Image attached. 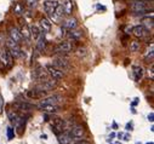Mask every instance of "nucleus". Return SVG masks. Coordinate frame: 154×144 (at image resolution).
<instances>
[{
  "instance_id": "nucleus-1",
  "label": "nucleus",
  "mask_w": 154,
  "mask_h": 144,
  "mask_svg": "<svg viewBox=\"0 0 154 144\" xmlns=\"http://www.w3.org/2000/svg\"><path fill=\"white\" fill-rule=\"evenodd\" d=\"M5 45H6V49L9 50V52L11 53L12 57H19L21 56V46H19L18 43H16L15 40H12L11 38H8L5 41Z\"/></svg>"
},
{
  "instance_id": "nucleus-2",
  "label": "nucleus",
  "mask_w": 154,
  "mask_h": 144,
  "mask_svg": "<svg viewBox=\"0 0 154 144\" xmlns=\"http://www.w3.org/2000/svg\"><path fill=\"white\" fill-rule=\"evenodd\" d=\"M68 128L67 127V122L62 119H53L52 120V123H51V130L53 132H55V134H61L63 131H66V130Z\"/></svg>"
},
{
  "instance_id": "nucleus-3",
  "label": "nucleus",
  "mask_w": 154,
  "mask_h": 144,
  "mask_svg": "<svg viewBox=\"0 0 154 144\" xmlns=\"http://www.w3.org/2000/svg\"><path fill=\"white\" fill-rule=\"evenodd\" d=\"M130 8L136 13H144L146 11H148V4H147V0H136V1H132Z\"/></svg>"
},
{
  "instance_id": "nucleus-4",
  "label": "nucleus",
  "mask_w": 154,
  "mask_h": 144,
  "mask_svg": "<svg viewBox=\"0 0 154 144\" xmlns=\"http://www.w3.org/2000/svg\"><path fill=\"white\" fill-rule=\"evenodd\" d=\"M72 51V44L69 41H61V43H58L55 47V52L58 53V54H67Z\"/></svg>"
},
{
  "instance_id": "nucleus-5",
  "label": "nucleus",
  "mask_w": 154,
  "mask_h": 144,
  "mask_svg": "<svg viewBox=\"0 0 154 144\" xmlns=\"http://www.w3.org/2000/svg\"><path fill=\"white\" fill-rule=\"evenodd\" d=\"M46 72H48V74L50 75V76L52 79H55V80H59V79H62L64 76V73L62 70H59L58 68H56L55 65H52V64H49V65H46Z\"/></svg>"
},
{
  "instance_id": "nucleus-6",
  "label": "nucleus",
  "mask_w": 154,
  "mask_h": 144,
  "mask_svg": "<svg viewBox=\"0 0 154 144\" xmlns=\"http://www.w3.org/2000/svg\"><path fill=\"white\" fill-rule=\"evenodd\" d=\"M0 61L3 62L5 68H8V69L12 67V64H13V57L11 56V53L9 52L8 49H5V50H3L1 52H0Z\"/></svg>"
},
{
  "instance_id": "nucleus-7",
  "label": "nucleus",
  "mask_w": 154,
  "mask_h": 144,
  "mask_svg": "<svg viewBox=\"0 0 154 144\" xmlns=\"http://www.w3.org/2000/svg\"><path fill=\"white\" fill-rule=\"evenodd\" d=\"M58 141L61 144H73L78 139L72 136L69 130H66V131H63L61 134H58Z\"/></svg>"
},
{
  "instance_id": "nucleus-8",
  "label": "nucleus",
  "mask_w": 154,
  "mask_h": 144,
  "mask_svg": "<svg viewBox=\"0 0 154 144\" xmlns=\"http://www.w3.org/2000/svg\"><path fill=\"white\" fill-rule=\"evenodd\" d=\"M52 65H55L56 68H58V69L62 70L63 73L67 72L70 68V64H69L68 59L64 58V57H58V58H56L55 61H53V64Z\"/></svg>"
},
{
  "instance_id": "nucleus-9",
  "label": "nucleus",
  "mask_w": 154,
  "mask_h": 144,
  "mask_svg": "<svg viewBox=\"0 0 154 144\" xmlns=\"http://www.w3.org/2000/svg\"><path fill=\"white\" fill-rule=\"evenodd\" d=\"M33 78L35 80H39V81H43V80H46L49 78V74L46 72V69H44L43 67H37L34 70H33Z\"/></svg>"
},
{
  "instance_id": "nucleus-10",
  "label": "nucleus",
  "mask_w": 154,
  "mask_h": 144,
  "mask_svg": "<svg viewBox=\"0 0 154 144\" xmlns=\"http://www.w3.org/2000/svg\"><path fill=\"white\" fill-rule=\"evenodd\" d=\"M69 131L72 133V136L77 139H81L83 137L85 136V128L81 125H74L73 127L69 128Z\"/></svg>"
},
{
  "instance_id": "nucleus-11",
  "label": "nucleus",
  "mask_w": 154,
  "mask_h": 144,
  "mask_svg": "<svg viewBox=\"0 0 154 144\" xmlns=\"http://www.w3.org/2000/svg\"><path fill=\"white\" fill-rule=\"evenodd\" d=\"M62 96L59 94H53V96H50V97H46L44 98L39 104H51V105H58L59 102H62Z\"/></svg>"
},
{
  "instance_id": "nucleus-12",
  "label": "nucleus",
  "mask_w": 154,
  "mask_h": 144,
  "mask_svg": "<svg viewBox=\"0 0 154 144\" xmlns=\"http://www.w3.org/2000/svg\"><path fill=\"white\" fill-rule=\"evenodd\" d=\"M9 38H11L12 40H15L16 43H18V44H21L22 40H23L21 33H19V29H17L16 27H10V29H9Z\"/></svg>"
},
{
  "instance_id": "nucleus-13",
  "label": "nucleus",
  "mask_w": 154,
  "mask_h": 144,
  "mask_svg": "<svg viewBox=\"0 0 154 144\" xmlns=\"http://www.w3.org/2000/svg\"><path fill=\"white\" fill-rule=\"evenodd\" d=\"M57 1L56 0H45V3H44V10L45 12H48V15H52L53 12H55V9H56V6H57Z\"/></svg>"
},
{
  "instance_id": "nucleus-14",
  "label": "nucleus",
  "mask_w": 154,
  "mask_h": 144,
  "mask_svg": "<svg viewBox=\"0 0 154 144\" xmlns=\"http://www.w3.org/2000/svg\"><path fill=\"white\" fill-rule=\"evenodd\" d=\"M131 30H132V33H133V35L137 37V38H139V39L146 38L147 33H148V30H147L142 24H141V25H136V27H133V28H132Z\"/></svg>"
},
{
  "instance_id": "nucleus-15",
  "label": "nucleus",
  "mask_w": 154,
  "mask_h": 144,
  "mask_svg": "<svg viewBox=\"0 0 154 144\" xmlns=\"http://www.w3.org/2000/svg\"><path fill=\"white\" fill-rule=\"evenodd\" d=\"M63 28H66L67 30H72V29H75L78 27V21L73 17H69L63 21V24H62Z\"/></svg>"
},
{
  "instance_id": "nucleus-16",
  "label": "nucleus",
  "mask_w": 154,
  "mask_h": 144,
  "mask_svg": "<svg viewBox=\"0 0 154 144\" xmlns=\"http://www.w3.org/2000/svg\"><path fill=\"white\" fill-rule=\"evenodd\" d=\"M12 107L16 109H21V110H30V109H34L35 105L30 104V103H27V102H15V103H12Z\"/></svg>"
},
{
  "instance_id": "nucleus-17",
  "label": "nucleus",
  "mask_w": 154,
  "mask_h": 144,
  "mask_svg": "<svg viewBox=\"0 0 154 144\" xmlns=\"http://www.w3.org/2000/svg\"><path fill=\"white\" fill-rule=\"evenodd\" d=\"M67 37H68L70 40H74V41H77V40H79V39H81V37H83V30L81 29H72V30H69L68 33H67Z\"/></svg>"
},
{
  "instance_id": "nucleus-18",
  "label": "nucleus",
  "mask_w": 154,
  "mask_h": 144,
  "mask_svg": "<svg viewBox=\"0 0 154 144\" xmlns=\"http://www.w3.org/2000/svg\"><path fill=\"white\" fill-rule=\"evenodd\" d=\"M45 47H46V38H45V34L41 33L40 37L38 38V40H37V50L39 52H41V51L45 50Z\"/></svg>"
},
{
  "instance_id": "nucleus-19",
  "label": "nucleus",
  "mask_w": 154,
  "mask_h": 144,
  "mask_svg": "<svg viewBox=\"0 0 154 144\" xmlns=\"http://www.w3.org/2000/svg\"><path fill=\"white\" fill-rule=\"evenodd\" d=\"M40 29L43 30L44 34L49 33L51 30V22H50V19H48V18H41V19H40Z\"/></svg>"
},
{
  "instance_id": "nucleus-20",
  "label": "nucleus",
  "mask_w": 154,
  "mask_h": 144,
  "mask_svg": "<svg viewBox=\"0 0 154 144\" xmlns=\"http://www.w3.org/2000/svg\"><path fill=\"white\" fill-rule=\"evenodd\" d=\"M38 108L45 113H56L58 110V105H51V104H38Z\"/></svg>"
},
{
  "instance_id": "nucleus-21",
  "label": "nucleus",
  "mask_w": 154,
  "mask_h": 144,
  "mask_svg": "<svg viewBox=\"0 0 154 144\" xmlns=\"http://www.w3.org/2000/svg\"><path fill=\"white\" fill-rule=\"evenodd\" d=\"M45 94H46V92L40 91V90H38V88H33V90H29L28 92H27V96H28L29 98H40Z\"/></svg>"
},
{
  "instance_id": "nucleus-22",
  "label": "nucleus",
  "mask_w": 154,
  "mask_h": 144,
  "mask_svg": "<svg viewBox=\"0 0 154 144\" xmlns=\"http://www.w3.org/2000/svg\"><path fill=\"white\" fill-rule=\"evenodd\" d=\"M19 33H21V35H22L23 39H26V40H29L30 39V29L28 28V25H27V24H23L21 27Z\"/></svg>"
},
{
  "instance_id": "nucleus-23",
  "label": "nucleus",
  "mask_w": 154,
  "mask_h": 144,
  "mask_svg": "<svg viewBox=\"0 0 154 144\" xmlns=\"http://www.w3.org/2000/svg\"><path fill=\"white\" fill-rule=\"evenodd\" d=\"M62 6H63V10H64L66 15H70V13L73 12V0H66Z\"/></svg>"
},
{
  "instance_id": "nucleus-24",
  "label": "nucleus",
  "mask_w": 154,
  "mask_h": 144,
  "mask_svg": "<svg viewBox=\"0 0 154 144\" xmlns=\"http://www.w3.org/2000/svg\"><path fill=\"white\" fill-rule=\"evenodd\" d=\"M142 25L147 30H149V29L152 30V29H153V25H154V23H153V17L151 16V18H149V17L144 18V19L142 21Z\"/></svg>"
},
{
  "instance_id": "nucleus-25",
  "label": "nucleus",
  "mask_w": 154,
  "mask_h": 144,
  "mask_svg": "<svg viewBox=\"0 0 154 144\" xmlns=\"http://www.w3.org/2000/svg\"><path fill=\"white\" fill-rule=\"evenodd\" d=\"M40 34H41V32H40V29L38 28L37 25H33L30 28V38H33L34 41L38 40V38L40 37Z\"/></svg>"
},
{
  "instance_id": "nucleus-26",
  "label": "nucleus",
  "mask_w": 154,
  "mask_h": 144,
  "mask_svg": "<svg viewBox=\"0 0 154 144\" xmlns=\"http://www.w3.org/2000/svg\"><path fill=\"white\" fill-rule=\"evenodd\" d=\"M8 116H9V119H10V121L12 123H16L18 121V119H19V115L15 110H10V109L8 110Z\"/></svg>"
},
{
  "instance_id": "nucleus-27",
  "label": "nucleus",
  "mask_w": 154,
  "mask_h": 144,
  "mask_svg": "<svg viewBox=\"0 0 154 144\" xmlns=\"http://www.w3.org/2000/svg\"><path fill=\"white\" fill-rule=\"evenodd\" d=\"M133 75H135V79L136 81H139L142 79V75H143V70L141 67H133Z\"/></svg>"
},
{
  "instance_id": "nucleus-28",
  "label": "nucleus",
  "mask_w": 154,
  "mask_h": 144,
  "mask_svg": "<svg viewBox=\"0 0 154 144\" xmlns=\"http://www.w3.org/2000/svg\"><path fill=\"white\" fill-rule=\"evenodd\" d=\"M55 16L59 19V18H62L66 13H64V10H63V6L62 5H59V4H57V6H56V9H55Z\"/></svg>"
},
{
  "instance_id": "nucleus-29",
  "label": "nucleus",
  "mask_w": 154,
  "mask_h": 144,
  "mask_svg": "<svg viewBox=\"0 0 154 144\" xmlns=\"http://www.w3.org/2000/svg\"><path fill=\"white\" fill-rule=\"evenodd\" d=\"M138 50H139V41H137V40L131 41V43H130V51L136 52Z\"/></svg>"
},
{
  "instance_id": "nucleus-30",
  "label": "nucleus",
  "mask_w": 154,
  "mask_h": 144,
  "mask_svg": "<svg viewBox=\"0 0 154 144\" xmlns=\"http://www.w3.org/2000/svg\"><path fill=\"white\" fill-rule=\"evenodd\" d=\"M13 12H15V15H17V16H22L23 15V6L19 3H16V6H15Z\"/></svg>"
},
{
  "instance_id": "nucleus-31",
  "label": "nucleus",
  "mask_w": 154,
  "mask_h": 144,
  "mask_svg": "<svg viewBox=\"0 0 154 144\" xmlns=\"http://www.w3.org/2000/svg\"><path fill=\"white\" fill-rule=\"evenodd\" d=\"M24 1H26V5L28 6L29 9H35L38 6L39 0H24Z\"/></svg>"
},
{
  "instance_id": "nucleus-32",
  "label": "nucleus",
  "mask_w": 154,
  "mask_h": 144,
  "mask_svg": "<svg viewBox=\"0 0 154 144\" xmlns=\"http://www.w3.org/2000/svg\"><path fill=\"white\" fill-rule=\"evenodd\" d=\"M15 138V131H13V128L12 127H9L8 128V139L11 141Z\"/></svg>"
},
{
  "instance_id": "nucleus-33",
  "label": "nucleus",
  "mask_w": 154,
  "mask_h": 144,
  "mask_svg": "<svg viewBox=\"0 0 154 144\" xmlns=\"http://www.w3.org/2000/svg\"><path fill=\"white\" fill-rule=\"evenodd\" d=\"M73 144H90V143L86 142V141H79V142H74Z\"/></svg>"
},
{
  "instance_id": "nucleus-34",
  "label": "nucleus",
  "mask_w": 154,
  "mask_h": 144,
  "mask_svg": "<svg viewBox=\"0 0 154 144\" xmlns=\"http://www.w3.org/2000/svg\"><path fill=\"white\" fill-rule=\"evenodd\" d=\"M153 118H154V114H153V113H151V114L148 115V120H149L151 122H153Z\"/></svg>"
},
{
  "instance_id": "nucleus-35",
  "label": "nucleus",
  "mask_w": 154,
  "mask_h": 144,
  "mask_svg": "<svg viewBox=\"0 0 154 144\" xmlns=\"http://www.w3.org/2000/svg\"><path fill=\"white\" fill-rule=\"evenodd\" d=\"M0 44H4V34L0 33Z\"/></svg>"
},
{
  "instance_id": "nucleus-36",
  "label": "nucleus",
  "mask_w": 154,
  "mask_h": 144,
  "mask_svg": "<svg viewBox=\"0 0 154 144\" xmlns=\"http://www.w3.org/2000/svg\"><path fill=\"white\" fill-rule=\"evenodd\" d=\"M41 138L43 139H48V136H46V134H41Z\"/></svg>"
},
{
  "instance_id": "nucleus-37",
  "label": "nucleus",
  "mask_w": 154,
  "mask_h": 144,
  "mask_svg": "<svg viewBox=\"0 0 154 144\" xmlns=\"http://www.w3.org/2000/svg\"><path fill=\"white\" fill-rule=\"evenodd\" d=\"M132 1H136V0H132Z\"/></svg>"
},
{
  "instance_id": "nucleus-38",
  "label": "nucleus",
  "mask_w": 154,
  "mask_h": 144,
  "mask_svg": "<svg viewBox=\"0 0 154 144\" xmlns=\"http://www.w3.org/2000/svg\"><path fill=\"white\" fill-rule=\"evenodd\" d=\"M148 144H153V143H148Z\"/></svg>"
}]
</instances>
